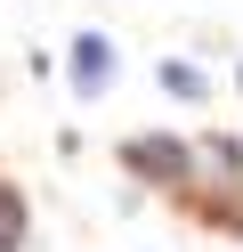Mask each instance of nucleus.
Instances as JSON below:
<instances>
[{
  "label": "nucleus",
  "mask_w": 243,
  "mask_h": 252,
  "mask_svg": "<svg viewBox=\"0 0 243 252\" xmlns=\"http://www.w3.org/2000/svg\"><path fill=\"white\" fill-rule=\"evenodd\" d=\"M122 163L138 171V179H162V187H178V179H187V147H170V138H130V147H122Z\"/></svg>",
  "instance_id": "nucleus-1"
},
{
  "label": "nucleus",
  "mask_w": 243,
  "mask_h": 252,
  "mask_svg": "<svg viewBox=\"0 0 243 252\" xmlns=\"http://www.w3.org/2000/svg\"><path fill=\"white\" fill-rule=\"evenodd\" d=\"M162 90H170V98H203V73H194V65H178V57H170V65H162Z\"/></svg>",
  "instance_id": "nucleus-4"
},
{
  "label": "nucleus",
  "mask_w": 243,
  "mask_h": 252,
  "mask_svg": "<svg viewBox=\"0 0 243 252\" xmlns=\"http://www.w3.org/2000/svg\"><path fill=\"white\" fill-rule=\"evenodd\" d=\"M106 82H113V41H106V33H81V41H73V90L97 98Z\"/></svg>",
  "instance_id": "nucleus-2"
},
{
  "label": "nucleus",
  "mask_w": 243,
  "mask_h": 252,
  "mask_svg": "<svg viewBox=\"0 0 243 252\" xmlns=\"http://www.w3.org/2000/svg\"><path fill=\"white\" fill-rule=\"evenodd\" d=\"M25 236H32V212H25V195L0 179V252H25Z\"/></svg>",
  "instance_id": "nucleus-3"
}]
</instances>
